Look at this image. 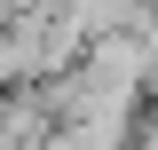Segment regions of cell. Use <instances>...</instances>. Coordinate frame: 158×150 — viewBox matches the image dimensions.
<instances>
[{"mask_svg":"<svg viewBox=\"0 0 158 150\" xmlns=\"http://www.w3.org/2000/svg\"><path fill=\"white\" fill-rule=\"evenodd\" d=\"M127 150H158V103H142L135 127H127Z\"/></svg>","mask_w":158,"mask_h":150,"instance_id":"6da1fadb","label":"cell"},{"mask_svg":"<svg viewBox=\"0 0 158 150\" xmlns=\"http://www.w3.org/2000/svg\"><path fill=\"white\" fill-rule=\"evenodd\" d=\"M135 8H142V16H158V0H135Z\"/></svg>","mask_w":158,"mask_h":150,"instance_id":"7a4b0ae2","label":"cell"}]
</instances>
